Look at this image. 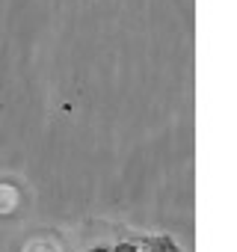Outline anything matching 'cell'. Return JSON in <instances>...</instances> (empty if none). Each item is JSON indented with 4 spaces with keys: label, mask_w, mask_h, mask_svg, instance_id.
I'll list each match as a JSON object with an SVG mask.
<instances>
[{
    "label": "cell",
    "mask_w": 237,
    "mask_h": 252,
    "mask_svg": "<svg viewBox=\"0 0 237 252\" xmlns=\"http://www.w3.org/2000/svg\"><path fill=\"white\" fill-rule=\"evenodd\" d=\"M30 252H184L175 237L113 222H86L74 231H51Z\"/></svg>",
    "instance_id": "1"
}]
</instances>
